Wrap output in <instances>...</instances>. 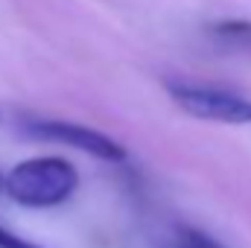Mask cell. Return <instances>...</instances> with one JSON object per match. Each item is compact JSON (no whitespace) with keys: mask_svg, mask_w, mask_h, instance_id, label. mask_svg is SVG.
I'll use <instances>...</instances> for the list:
<instances>
[{"mask_svg":"<svg viewBox=\"0 0 251 248\" xmlns=\"http://www.w3.org/2000/svg\"><path fill=\"white\" fill-rule=\"evenodd\" d=\"M0 248H41V246H35V243H26L24 237H18V234H12V231L0 228Z\"/></svg>","mask_w":251,"mask_h":248,"instance_id":"8992f818","label":"cell"},{"mask_svg":"<svg viewBox=\"0 0 251 248\" xmlns=\"http://www.w3.org/2000/svg\"><path fill=\"white\" fill-rule=\"evenodd\" d=\"M76 187H79L76 167L56 155L26 158L3 175L6 196L21 207H32V210L59 207L76 193Z\"/></svg>","mask_w":251,"mask_h":248,"instance_id":"6da1fadb","label":"cell"},{"mask_svg":"<svg viewBox=\"0 0 251 248\" xmlns=\"http://www.w3.org/2000/svg\"><path fill=\"white\" fill-rule=\"evenodd\" d=\"M178 248H219L207 234H201V231H196V228H184L181 234H178Z\"/></svg>","mask_w":251,"mask_h":248,"instance_id":"5b68a950","label":"cell"},{"mask_svg":"<svg viewBox=\"0 0 251 248\" xmlns=\"http://www.w3.org/2000/svg\"><path fill=\"white\" fill-rule=\"evenodd\" d=\"M167 94L173 102L187 111L190 117L210 120V123H231V125H249L251 123V99L216 88L204 82H184V79H170Z\"/></svg>","mask_w":251,"mask_h":248,"instance_id":"7a4b0ae2","label":"cell"},{"mask_svg":"<svg viewBox=\"0 0 251 248\" xmlns=\"http://www.w3.org/2000/svg\"><path fill=\"white\" fill-rule=\"evenodd\" d=\"M210 38L222 50L251 56V21H219L210 26Z\"/></svg>","mask_w":251,"mask_h":248,"instance_id":"277c9868","label":"cell"},{"mask_svg":"<svg viewBox=\"0 0 251 248\" xmlns=\"http://www.w3.org/2000/svg\"><path fill=\"white\" fill-rule=\"evenodd\" d=\"M26 128L35 137L56 140V143L70 146V149H79V152H88L94 158H102V161H126V149L114 137H108V134H102L97 128H88V125L67 123V120H32Z\"/></svg>","mask_w":251,"mask_h":248,"instance_id":"3957f363","label":"cell"}]
</instances>
